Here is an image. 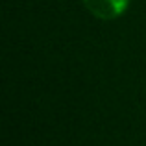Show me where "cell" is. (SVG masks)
I'll return each instance as SVG.
<instances>
[{
    "label": "cell",
    "instance_id": "obj_1",
    "mask_svg": "<svg viewBox=\"0 0 146 146\" xmlns=\"http://www.w3.org/2000/svg\"><path fill=\"white\" fill-rule=\"evenodd\" d=\"M83 4L94 17L111 21L124 13L129 0H83Z\"/></svg>",
    "mask_w": 146,
    "mask_h": 146
}]
</instances>
